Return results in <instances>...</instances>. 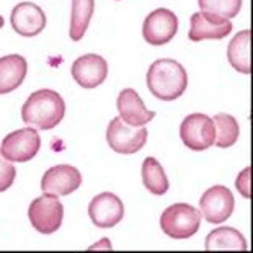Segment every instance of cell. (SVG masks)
<instances>
[{
    "label": "cell",
    "mask_w": 253,
    "mask_h": 253,
    "mask_svg": "<svg viewBox=\"0 0 253 253\" xmlns=\"http://www.w3.org/2000/svg\"><path fill=\"white\" fill-rule=\"evenodd\" d=\"M178 31V18L169 8H157L144 20L142 36L152 46H162L173 40Z\"/></svg>",
    "instance_id": "ba28073f"
},
{
    "label": "cell",
    "mask_w": 253,
    "mask_h": 253,
    "mask_svg": "<svg viewBox=\"0 0 253 253\" xmlns=\"http://www.w3.org/2000/svg\"><path fill=\"white\" fill-rule=\"evenodd\" d=\"M147 87L159 100L173 101L180 98L188 87L185 67L173 59H159L149 67Z\"/></svg>",
    "instance_id": "7a4b0ae2"
},
{
    "label": "cell",
    "mask_w": 253,
    "mask_h": 253,
    "mask_svg": "<svg viewBox=\"0 0 253 253\" xmlns=\"http://www.w3.org/2000/svg\"><path fill=\"white\" fill-rule=\"evenodd\" d=\"M250 167H247V169L242 171V173L237 176V181H235V186L237 190H239L242 195H244V198L250 199L252 193H250Z\"/></svg>",
    "instance_id": "cb8c5ba5"
},
{
    "label": "cell",
    "mask_w": 253,
    "mask_h": 253,
    "mask_svg": "<svg viewBox=\"0 0 253 253\" xmlns=\"http://www.w3.org/2000/svg\"><path fill=\"white\" fill-rule=\"evenodd\" d=\"M142 183L155 196H162L169 191V178H167L162 165L159 164L157 159L147 157L142 162Z\"/></svg>",
    "instance_id": "ffe728a7"
},
{
    "label": "cell",
    "mask_w": 253,
    "mask_h": 253,
    "mask_svg": "<svg viewBox=\"0 0 253 253\" xmlns=\"http://www.w3.org/2000/svg\"><path fill=\"white\" fill-rule=\"evenodd\" d=\"M232 31V23L227 18L217 17V15L196 12L191 15V26L188 31V38L191 41L203 40H222Z\"/></svg>",
    "instance_id": "4fadbf2b"
},
{
    "label": "cell",
    "mask_w": 253,
    "mask_h": 253,
    "mask_svg": "<svg viewBox=\"0 0 253 253\" xmlns=\"http://www.w3.org/2000/svg\"><path fill=\"white\" fill-rule=\"evenodd\" d=\"M206 250H247V240L237 229L217 227L208 234Z\"/></svg>",
    "instance_id": "ac0fdd59"
},
{
    "label": "cell",
    "mask_w": 253,
    "mask_h": 253,
    "mask_svg": "<svg viewBox=\"0 0 253 253\" xmlns=\"http://www.w3.org/2000/svg\"><path fill=\"white\" fill-rule=\"evenodd\" d=\"M28 72L26 59L20 54H8L0 57V95L10 93L18 88Z\"/></svg>",
    "instance_id": "2e32d148"
},
{
    "label": "cell",
    "mask_w": 253,
    "mask_h": 253,
    "mask_svg": "<svg viewBox=\"0 0 253 253\" xmlns=\"http://www.w3.org/2000/svg\"><path fill=\"white\" fill-rule=\"evenodd\" d=\"M82 185V175L72 165H56L46 170L41 180V191L46 195L67 196Z\"/></svg>",
    "instance_id": "30bf717a"
},
{
    "label": "cell",
    "mask_w": 253,
    "mask_h": 253,
    "mask_svg": "<svg viewBox=\"0 0 253 253\" xmlns=\"http://www.w3.org/2000/svg\"><path fill=\"white\" fill-rule=\"evenodd\" d=\"M41 149L40 132L33 127H23L3 137L0 154L8 162H30Z\"/></svg>",
    "instance_id": "5b68a950"
},
{
    "label": "cell",
    "mask_w": 253,
    "mask_h": 253,
    "mask_svg": "<svg viewBox=\"0 0 253 253\" xmlns=\"http://www.w3.org/2000/svg\"><path fill=\"white\" fill-rule=\"evenodd\" d=\"M212 121H214V127H216V139H214V142H216L217 147L220 149L232 147L240 134L239 123H237L235 118L227 115V113H217L212 118Z\"/></svg>",
    "instance_id": "44dd1931"
},
{
    "label": "cell",
    "mask_w": 253,
    "mask_h": 253,
    "mask_svg": "<svg viewBox=\"0 0 253 253\" xmlns=\"http://www.w3.org/2000/svg\"><path fill=\"white\" fill-rule=\"evenodd\" d=\"M116 108L118 113H120L121 121L132 127L145 126L149 121H152L155 118V111L145 108L142 98L132 88H125L118 95Z\"/></svg>",
    "instance_id": "9a60e30c"
},
{
    "label": "cell",
    "mask_w": 253,
    "mask_h": 253,
    "mask_svg": "<svg viewBox=\"0 0 253 253\" xmlns=\"http://www.w3.org/2000/svg\"><path fill=\"white\" fill-rule=\"evenodd\" d=\"M180 137L188 149L206 150L211 147L216 139L214 121L203 113L188 115L180 126Z\"/></svg>",
    "instance_id": "52a82bcc"
},
{
    "label": "cell",
    "mask_w": 253,
    "mask_h": 253,
    "mask_svg": "<svg viewBox=\"0 0 253 253\" xmlns=\"http://www.w3.org/2000/svg\"><path fill=\"white\" fill-rule=\"evenodd\" d=\"M198 3L201 12L227 20L237 17L242 8V0H198Z\"/></svg>",
    "instance_id": "7402d4cb"
},
{
    "label": "cell",
    "mask_w": 253,
    "mask_h": 253,
    "mask_svg": "<svg viewBox=\"0 0 253 253\" xmlns=\"http://www.w3.org/2000/svg\"><path fill=\"white\" fill-rule=\"evenodd\" d=\"M160 227L175 240L190 239L201 227V211L185 203L171 204L160 216Z\"/></svg>",
    "instance_id": "3957f363"
},
{
    "label": "cell",
    "mask_w": 253,
    "mask_h": 253,
    "mask_svg": "<svg viewBox=\"0 0 253 253\" xmlns=\"http://www.w3.org/2000/svg\"><path fill=\"white\" fill-rule=\"evenodd\" d=\"M199 208L209 224H222L234 212L235 201L232 191L222 185L209 188L199 199Z\"/></svg>",
    "instance_id": "9c48e42d"
},
{
    "label": "cell",
    "mask_w": 253,
    "mask_h": 253,
    "mask_svg": "<svg viewBox=\"0 0 253 253\" xmlns=\"http://www.w3.org/2000/svg\"><path fill=\"white\" fill-rule=\"evenodd\" d=\"M10 23L12 28L17 31L20 36L33 38L38 36L46 26V15L33 2H21L15 5L10 15Z\"/></svg>",
    "instance_id": "5bb4252c"
},
{
    "label": "cell",
    "mask_w": 253,
    "mask_h": 253,
    "mask_svg": "<svg viewBox=\"0 0 253 253\" xmlns=\"http://www.w3.org/2000/svg\"><path fill=\"white\" fill-rule=\"evenodd\" d=\"M66 103L54 90L41 88L26 98L21 108V120L25 125L36 126L41 131H49L64 120Z\"/></svg>",
    "instance_id": "6da1fadb"
},
{
    "label": "cell",
    "mask_w": 253,
    "mask_h": 253,
    "mask_svg": "<svg viewBox=\"0 0 253 253\" xmlns=\"http://www.w3.org/2000/svg\"><path fill=\"white\" fill-rule=\"evenodd\" d=\"M95 0H72V15L69 36L72 41H80L87 31L90 20L93 17Z\"/></svg>",
    "instance_id": "d6986e66"
},
{
    "label": "cell",
    "mask_w": 253,
    "mask_h": 253,
    "mask_svg": "<svg viewBox=\"0 0 253 253\" xmlns=\"http://www.w3.org/2000/svg\"><path fill=\"white\" fill-rule=\"evenodd\" d=\"M17 178V169L0 154V193L7 191Z\"/></svg>",
    "instance_id": "603a6c76"
},
{
    "label": "cell",
    "mask_w": 253,
    "mask_h": 253,
    "mask_svg": "<svg viewBox=\"0 0 253 253\" xmlns=\"http://www.w3.org/2000/svg\"><path fill=\"white\" fill-rule=\"evenodd\" d=\"M28 219L38 232L49 235L61 227L64 206L56 195H42L36 198L28 208Z\"/></svg>",
    "instance_id": "277c9868"
},
{
    "label": "cell",
    "mask_w": 253,
    "mask_h": 253,
    "mask_svg": "<svg viewBox=\"0 0 253 253\" xmlns=\"http://www.w3.org/2000/svg\"><path fill=\"white\" fill-rule=\"evenodd\" d=\"M147 136L149 132L144 126L134 129L132 126H127L126 123H123L120 116L111 120L108 129H106V142H108V145L115 152L125 155L139 152L147 142Z\"/></svg>",
    "instance_id": "8992f818"
},
{
    "label": "cell",
    "mask_w": 253,
    "mask_h": 253,
    "mask_svg": "<svg viewBox=\"0 0 253 253\" xmlns=\"http://www.w3.org/2000/svg\"><path fill=\"white\" fill-rule=\"evenodd\" d=\"M3 23H5V21H3V18L0 17V28H3Z\"/></svg>",
    "instance_id": "d4e9b609"
},
{
    "label": "cell",
    "mask_w": 253,
    "mask_h": 253,
    "mask_svg": "<svg viewBox=\"0 0 253 253\" xmlns=\"http://www.w3.org/2000/svg\"><path fill=\"white\" fill-rule=\"evenodd\" d=\"M108 62L98 54H85L72 64V77L82 88H95L106 80Z\"/></svg>",
    "instance_id": "7c38bea8"
},
{
    "label": "cell",
    "mask_w": 253,
    "mask_h": 253,
    "mask_svg": "<svg viewBox=\"0 0 253 253\" xmlns=\"http://www.w3.org/2000/svg\"><path fill=\"white\" fill-rule=\"evenodd\" d=\"M250 30H244L240 33H237L232 41L229 42L227 47V59L235 71L242 74H250L252 72V64H250Z\"/></svg>",
    "instance_id": "e0dca14e"
},
{
    "label": "cell",
    "mask_w": 253,
    "mask_h": 253,
    "mask_svg": "<svg viewBox=\"0 0 253 253\" xmlns=\"http://www.w3.org/2000/svg\"><path fill=\"white\" fill-rule=\"evenodd\" d=\"M88 216L96 227L110 229L125 217L123 201L113 193H100L88 204Z\"/></svg>",
    "instance_id": "8fae6325"
}]
</instances>
